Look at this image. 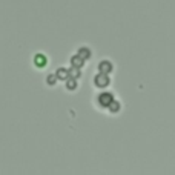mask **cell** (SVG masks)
Returning <instances> with one entry per match:
<instances>
[{"mask_svg": "<svg viewBox=\"0 0 175 175\" xmlns=\"http://www.w3.org/2000/svg\"><path fill=\"white\" fill-rule=\"evenodd\" d=\"M95 85H98V86H105V85H108V77H105V76H98V77H95Z\"/></svg>", "mask_w": 175, "mask_h": 175, "instance_id": "5", "label": "cell"}, {"mask_svg": "<svg viewBox=\"0 0 175 175\" xmlns=\"http://www.w3.org/2000/svg\"><path fill=\"white\" fill-rule=\"evenodd\" d=\"M56 77L57 79H62V80H66L69 77V71L66 68H59L57 72H56Z\"/></svg>", "mask_w": 175, "mask_h": 175, "instance_id": "2", "label": "cell"}, {"mask_svg": "<svg viewBox=\"0 0 175 175\" xmlns=\"http://www.w3.org/2000/svg\"><path fill=\"white\" fill-rule=\"evenodd\" d=\"M46 82L49 83V85H56V82H57V77H56V74H49V76L46 77Z\"/></svg>", "mask_w": 175, "mask_h": 175, "instance_id": "7", "label": "cell"}, {"mask_svg": "<svg viewBox=\"0 0 175 175\" xmlns=\"http://www.w3.org/2000/svg\"><path fill=\"white\" fill-rule=\"evenodd\" d=\"M111 68H112V65L108 63V62H102V63H100V71H105V69H109V71H111Z\"/></svg>", "mask_w": 175, "mask_h": 175, "instance_id": "8", "label": "cell"}, {"mask_svg": "<svg viewBox=\"0 0 175 175\" xmlns=\"http://www.w3.org/2000/svg\"><path fill=\"white\" fill-rule=\"evenodd\" d=\"M66 88H68L69 91H71V89H76V88H77V80H76V79H68Z\"/></svg>", "mask_w": 175, "mask_h": 175, "instance_id": "6", "label": "cell"}, {"mask_svg": "<svg viewBox=\"0 0 175 175\" xmlns=\"http://www.w3.org/2000/svg\"><path fill=\"white\" fill-rule=\"evenodd\" d=\"M69 76L79 77V76H80V72H79V69H77V68H74V69H71V71H69Z\"/></svg>", "mask_w": 175, "mask_h": 175, "instance_id": "9", "label": "cell"}, {"mask_svg": "<svg viewBox=\"0 0 175 175\" xmlns=\"http://www.w3.org/2000/svg\"><path fill=\"white\" fill-rule=\"evenodd\" d=\"M46 63H48V59L45 54H35L34 56V65H37L39 68H43Z\"/></svg>", "mask_w": 175, "mask_h": 175, "instance_id": "1", "label": "cell"}, {"mask_svg": "<svg viewBox=\"0 0 175 175\" xmlns=\"http://www.w3.org/2000/svg\"><path fill=\"white\" fill-rule=\"evenodd\" d=\"M83 62H85V60H83L80 56H74V57L71 59V63H72V66H76L77 69H79V68L83 65Z\"/></svg>", "mask_w": 175, "mask_h": 175, "instance_id": "3", "label": "cell"}, {"mask_svg": "<svg viewBox=\"0 0 175 175\" xmlns=\"http://www.w3.org/2000/svg\"><path fill=\"white\" fill-rule=\"evenodd\" d=\"M79 56L85 60V59H89V56H91V51H89V49L88 48H80L79 49Z\"/></svg>", "mask_w": 175, "mask_h": 175, "instance_id": "4", "label": "cell"}]
</instances>
